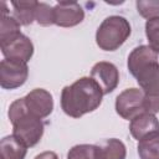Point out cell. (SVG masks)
<instances>
[{
	"instance_id": "1",
	"label": "cell",
	"mask_w": 159,
	"mask_h": 159,
	"mask_svg": "<svg viewBox=\"0 0 159 159\" xmlns=\"http://www.w3.org/2000/svg\"><path fill=\"white\" fill-rule=\"evenodd\" d=\"M103 92L97 82L91 77H81L70 86H65L61 92V108L72 117L82 116L96 111L103 98Z\"/></svg>"
},
{
	"instance_id": "2",
	"label": "cell",
	"mask_w": 159,
	"mask_h": 159,
	"mask_svg": "<svg viewBox=\"0 0 159 159\" xmlns=\"http://www.w3.org/2000/svg\"><path fill=\"white\" fill-rule=\"evenodd\" d=\"M7 116L12 124V135H15L27 148L35 147L41 140L45 124L41 118L29 112L24 97L10 104Z\"/></svg>"
},
{
	"instance_id": "3",
	"label": "cell",
	"mask_w": 159,
	"mask_h": 159,
	"mask_svg": "<svg viewBox=\"0 0 159 159\" xmlns=\"http://www.w3.org/2000/svg\"><path fill=\"white\" fill-rule=\"evenodd\" d=\"M130 32L132 27L125 17L119 15L108 16L97 29V46L103 51H116L127 41Z\"/></svg>"
},
{
	"instance_id": "4",
	"label": "cell",
	"mask_w": 159,
	"mask_h": 159,
	"mask_svg": "<svg viewBox=\"0 0 159 159\" xmlns=\"http://www.w3.org/2000/svg\"><path fill=\"white\" fill-rule=\"evenodd\" d=\"M140 89L145 94L147 113L159 112V62H152L143 67L135 76Z\"/></svg>"
},
{
	"instance_id": "5",
	"label": "cell",
	"mask_w": 159,
	"mask_h": 159,
	"mask_svg": "<svg viewBox=\"0 0 159 159\" xmlns=\"http://www.w3.org/2000/svg\"><path fill=\"white\" fill-rule=\"evenodd\" d=\"M116 112L127 120L147 113L145 94L139 88H127L116 98Z\"/></svg>"
},
{
	"instance_id": "6",
	"label": "cell",
	"mask_w": 159,
	"mask_h": 159,
	"mask_svg": "<svg viewBox=\"0 0 159 159\" xmlns=\"http://www.w3.org/2000/svg\"><path fill=\"white\" fill-rule=\"evenodd\" d=\"M29 77L26 62L4 58L0 63V86L4 89H15L21 87Z\"/></svg>"
},
{
	"instance_id": "7",
	"label": "cell",
	"mask_w": 159,
	"mask_h": 159,
	"mask_svg": "<svg viewBox=\"0 0 159 159\" xmlns=\"http://www.w3.org/2000/svg\"><path fill=\"white\" fill-rule=\"evenodd\" d=\"M0 47L4 57L9 60H16L27 63L34 55V45L31 40L21 32L0 41Z\"/></svg>"
},
{
	"instance_id": "8",
	"label": "cell",
	"mask_w": 159,
	"mask_h": 159,
	"mask_svg": "<svg viewBox=\"0 0 159 159\" xmlns=\"http://www.w3.org/2000/svg\"><path fill=\"white\" fill-rule=\"evenodd\" d=\"M84 19L82 6L76 1H60L53 6L55 25L60 27H73Z\"/></svg>"
},
{
	"instance_id": "9",
	"label": "cell",
	"mask_w": 159,
	"mask_h": 159,
	"mask_svg": "<svg viewBox=\"0 0 159 159\" xmlns=\"http://www.w3.org/2000/svg\"><path fill=\"white\" fill-rule=\"evenodd\" d=\"M91 78L97 82L103 94H108L117 88L119 83V72L112 62L99 61L92 67Z\"/></svg>"
},
{
	"instance_id": "10",
	"label": "cell",
	"mask_w": 159,
	"mask_h": 159,
	"mask_svg": "<svg viewBox=\"0 0 159 159\" xmlns=\"http://www.w3.org/2000/svg\"><path fill=\"white\" fill-rule=\"evenodd\" d=\"M29 112L41 119L48 117L53 111L52 94L43 88H35L24 97Z\"/></svg>"
},
{
	"instance_id": "11",
	"label": "cell",
	"mask_w": 159,
	"mask_h": 159,
	"mask_svg": "<svg viewBox=\"0 0 159 159\" xmlns=\"http://www.w3.org/2000/svg\"><path fill=\"white\" fill-rule=\"evenodd\" d=\"M129 132L134 139L140 140L152 133L159 132V120L155 114L142 113L130 120Z\"/></svg>"
},
{
	"instance_id": "12",
	"label": "cell",
	"mask_w": 159,
	"mask_h": 159,
	"mask_svg": "<svg viewBox=\"0 0 159 159\" xmlns=\"http://www.w3.org/2000/svg\"><path fill=\"white\" fill-rule=\"evenodd\" d=\"M158 61V55L149 47V45H140L135 47L128 56V70L134 77L143 67Z\"/></svg>"
},
{
	"instance_id": "13",
	"label": "cell",
	"mask_w": 159,
	"mask_h": 159,
	"mask_svg": "<svg viewBox=\"0 0 159 159\" xmlns=\"http://www.w3.org/2000/svg\"><path fill=\"white\" fill-rule=\"evenodd\" d=\"M94 145L97 159H125L127 157L124 143L117 138L104 139Z\"/></svg>"
},
{
	"instance_id": "14",
	"label": "cell",
	"mask_w": 159,
	"mask_h": 159,
	"mask_svg": "<svg viewBox=\"0 0 159 159\" xmlns=\"http://www.w3.org/2000/svg\"><path fill=\"white\" fill-rule=\"evenodd\" d=\"M27 147L12 134L0 142V159H25Z\"/></svg>"
},
{
	"instance_id": "15",
	"label": "cell",
	"mask_w": 159,
	"mask_h": 159,
	"mask_svg": "<svg viewBox=\"0 0 159 159\" xmlns=\"http://www.w3.org/2000/svg\"><path fill=\"white\" fill-rule=\"evenodd\" d=\"M39 1H12V17L22 26L31 25L35 21V10Z\"/></svg>"
},
{
	"instance_id": "16",
	"label": "cell",
	"mask_w": 159,
	"mask_h": 159,
	"mask_svg": "<svg viewBox=\"0 0 159 159\" xmlns=\"http://www.w3.org/2000/svg\"><path fill=\"white\" fill-rule=\"evenodd\" d=\"M137 149L140 159H159V132L138 140Z\"/></svg>"
},
{
	"instance_id": "17",
	"label": "cell",
	"mask_w": 159,
	"mask_h": 159,
	"mask_svg": "<svg viewBox=\"0 0 159 159\" xmlns=\"http://www.w3.org/2000/svg\"><path fill=\"white\" fill-rule=\"evenodd\" d=\"M145 35L149 42V47L157 55H159V17L147 20Z\"/></svg>"
},
{
	"instance_id": "18",
	"label": "cell",
	"mask_w": 159,
	"mask_h": 159,
	"mask_svg": "<svg viewBox=\"0 0 159 159\" xmlns=\"http://www.w3.org/2000/svg\"><path fill=\"white\" fill-rule=\"evenodd\" d=\"M20 24L10 15H1L0 24V41L12 37L16 34H20Z\"/></svg>"
},
{
	"instance_id": "19",
	"label": "cell",
	"mask_w": 159,
	"mask_h": 159,
	"mask_svg": "<svg viewBox=\"0 0 159 159\" xmlns=\"http://www.w3.org/2000/svg\"><path fill=\"white\" fill-rule=\"evenodd\" d=\"M35 20L41 26H51L55 24L53 7L46 2H37L35 10Z\"/></svg>"
},
{
	"instance_id": "20",
	"label": "cell",
	"mask_w": 159,
	"mask_h": 159,
	"mask_svg": "<svg viewBox=\"0 0 159 159\" xmlns=\"http://www.w3.org/2000/svg\"><path fill=\"white\" fill-rule=\"evenodd\" d=\"M67 159H97L94 144H77L67 154Z\"/></svg>"
},
{
	"instance_id": "21",
	"label": "cell",
	"mask_w": 159,
	"mask_h": 159,
	"mask_svg": "<svg viewBox=\"0 0 159 159\" xmlns=\"http://www.w3.org/2000/svg\"><path fill=\"white\" fill-rule=\"evenodd\" d=\"M138 14L144 19H155L159 17V0H138L135 2Z\"/></svg>"
},
{
	"instance_id": "22",
	"label": "cell",
	"mask_w": 159,
	"mask_h": 159,
	"mask_svg": "<svg viewBox=\"0 0 159 159\" xmlns=\"http://www.w3.org/2000/svg\"><path fill=\"white\" fill-rule=\"evenodd\" d=\"M34 159H58V157H57V154L55 152L47 150V152H42V153L37 154Z\"/></svg>"
}]
</instances>
